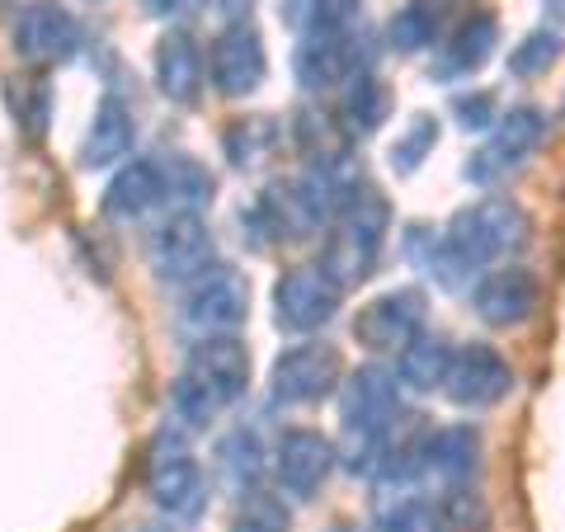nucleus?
<instances>
[{
  "label": "nucleus",
  "instance_id": "30",
  "mask_svg": "<svg viewBox=\"0 0 565 532\" xmlns=\"http://www.w3.org/2000/svg\"><path fill=\"white\" fill-rule=\"evenodd\" d=\"M434 147H438V118H434V114H415V118L396 132L392 151H386V166H392L396 174H415V170L434 156Z\"/></svg>",
  "mask_w": 565,
  "mask_h": 532
},
{
  "label": "nucleus",
  "instance_id": "2",
  "mask_svg": "<svg viewBox=\"0 0 565 532\" xmlns=\"http://www.w3.org/2000/svg\"><path fill=\"white\" fill-rule=\"evenodd\" d=\"M340 419H344V434H349L344 467L353 476L377 481L386 443L396 438V424H401V382H396V372H386L377 363H363L359 372H349L344 386H340Z\"/></svg>",
  "mask_w": 565,
  "mask_h": 532
},
{
  "label": "nucleus",
  "instance_id": "3",
  "mask_svg": "<svg viewBox=\"0 0 565 532\" xmlns=\"http://www.w3.org/2000/svg\"><path fill=\"white\" fill-rule=\"evenodd\" d=\"M245 386H250V349H245V340L241 334H207L189 349L170 405L189 429H199L217 411L236 405Z\"/></svg>",
  "mask_w": 565,
  "mask_h": 532
},
{
  "label": "nucleus",
  "instance_id": "13",
  "mask_svg": "<svg viewBox=\"0 0 565 532\" xmlns=\"http://www.w3.org/2000/svg\"><path fill=\"white\" fill-rule=\"evenodd\" d=\"M264 71H269V52H264V39L250 20H232L217 29V39L207 47V81L212 91L226 99H241L259 91Z\"/></svg>",
  "mask_w": 565,
  "mask_h": 532
},
{
  "label": "nucleus",
  "instance_id": "23",
  "mask_svg": "<svg viewBox=\"0 0 565 532\" xmlns=\"http://www.w3.org/2000/svg\"><path fill=\"white\" fill-rule=\"evenodd\" d=\"M424 519H429V532H490L494 513L490 500L471 481L462 486H444L424 504Z\"/></svg>",
  "mask_w": 565,
  "mask_h": 532
},
{
  "label": "nucleus",
  "instance_id": "37",
  "mask_svg": "<svg viewBox=\"0 0 565 532\" xmlns=\"http://www.w3.org/2000/svg\"><path fill=\"white\" fill-rule=\"evenodd\" d=\"M137 6H141V14H151V20H189L207 0H137Z\"/></svg>",
  "mask_w": 565,
  "mask_h": 532
},
{
  "label": "nucleus",
  "instance_id": "14",
  "mask_svg": "<svg viewBox=\"0 0 565 532\" xmlns=\"http://www.w3.org/2000/svg\"><path fill=\"white\" fill-rule=\"evenodd\" d=\"M509 392H514V368H509V359L494 344H462L452 353L444 396L457 411H490Z\"/></svg>",
  "mask_w": 565,
  "mask_h": 532
},
{
  "label": "nucleus",
  "instance_id": "1",
  "mask_svg": "<svg viewBox=\"0 0 565 532\" xmlns=\"http://www.w3.org/2000/svg\"><path fill=\"white\" fill-rule=\"evenodd\" d=\"M527 232H533V222H527V212L514 199H481L457 212L444 232L411 226L405 232V255L444 288H467L486 264L523 251Z\"/></svg>",
  "mask_w": 565,
  "mask_h": 532
},
{
  "label": "nucleus",
  "instance_id": "21",
  "mask_svg": "<svg viewBox=\"0 0 565 532\" xmlns=\"http://www.w3.org/2000/svg\"><path fill=\"white\" fill-rule=\"evenodd\" d=\"M166 203V174H161V161H128L118 166V174L109 180V189H104V217L114 222H137L147 217L151 208Z\"/></svg>",
  "mask_w": 565,
  "mask_h": 532
},
{
  "label": "nucleus",
  "instance_id": "28",
  "mask_svg": "<svg viewBox=\"0 0 565 532\" xmlns=\"http://www.w3.org/2000/svg\"><path fill=\"white\" fill-rule=\"evenodd\" d=\"M6 104L14 114V128H20L29 141L47 137V118H52V85L39 76V71H24V76L6 81Z\"/></svg>",
  "mask_w": 565,
  "mask_h": 532
},
{
  "label": "nucleus",
  "instance_id": "9",
  "mask_svg": "<svg viewBox=\"0 0 565 532\" xmlns=\"http://www.w3.org/2000/svg\"><path fill=\"white\" fill-rule=\"evenodd\" d=\"M245 316H250V283H245V274L226 269V264H212L199 283H189L184 307H180V321L199 340H207V334H236L245 326Z\"/></svg>",
  "mask_w": 565,
  "mask_h": 532
},
{
  "label": "nucleus",
  "instance_id": "32",
  "mask_svg": "<svg viewBox=\"0 0 565 532\" xmlns=\"http://www.w3.org/2000/svg\"><path fill=\"white\" fill-rule=\"evenodd\" d=\"M565 52V33L561 29H533L523 43H514V52H509V71L514 76H546Z\"/></svg>",
  "mask_w": 565,
  "mask_h": 532
},
{
  "label": "nucleus",
  "instance_id": "19",
  "mask_svg": "<svg viewBox=\"0 0 565 532\" xmlns=\"http://www.w3.org/2000/svg\"><path fill=\"white\" fill-rule=\"evenodd\" d=\"M156 85L170 104H199L207 85V57L189 29H170L156 43Z\"/></svg>",
  "mask_w": 565,
  "mask_h": 532
},
{
  "label": "nucleus",
  "instance_id": "15",
  "mask_svg": "<svg viewBox=\"0 0 565 532\" xmlns=\"http://www.w3.org/2000/svg\"><path fill=\"white\" fill-rule=\"evenodd\" d=\"M334 462H340V453L321 429H282L274 443V481L292 500H311L330 481Z\"/></svg>",
  "mask_w": 565,
  "mask_h": 532
},
{
  "label": "nucleus",
  "instance_id": "31",
  "mask_svg": "<svg viewBox=\"0 0 565 532\" xmlns=\"http://www.w3.org/2000/svg\"><path fill=\"white\" fill-rule=\"evenodd\" d=\"M222 471L232 476V486L245 490V494H255L259 490V471H264V448H259V438L250 429H236L232 438H222Z\"/></svg>",
  "mask_w": 565,
  "mask_h": 532
},
{
  "label": "nucleus",
  "instance_id": "17",
  "mask_svg": "<svg viewBox=\"0 0 565 532\" xmlns=\"http://www.w3.org/2000/svg\"><path fill=\"white\" fill-rule=\"evenodd\" d=\"M363 71V47L349 33H326V39H302L292 52V76L302 91L326 95V91H344V85Z\"/></svg>",
  "mask_w": 565,
  "mask_h": 532
},
{
  "label": "nucleus",
  "instance_id": "29",
  "mask_svg": "<svg viewBox=\"0 0 565 532\" xmlns=\"http://www.w3.org/2000/svg\"><path fill=\"white\" fill-rule=\"evenodd\" d=\"M161 174H166V203H184L180 212H199V203H212V174L193 161V156L174 151L170 161H161Z\"/></svg>",
  "mask_w": 565,
  "mask_h": 532
},
{
  "label": "nucleus",
  "instance_id": "22",
  "mask_svg": "<svg viewBox=\"0 0 565 532\" xmlns=\"http://www.w3.org/2000/svg\"><path fill=\"white\" fill-rule=\"evenodd\" d=\"M452 353L457 349L444 340V334H434V330L415 334V340L396 353V382L411 386V392H444Z\"/></svg>",
  "mask_w": 565,
  "mask_h": 532
},
{
  "label": "nucleus",
  "instance_id": "4",
  "mask_svg": "<svg viewBox=\"0 0 565 532\" xmlns=\"http://www.w3.org/2000/svg\"><path fill=\"white\" fill-rule=\"evenodd\" d=\"M386 232H392V208L377 189H359L344 203V212L330 222L326 251H321V269L340 283V288H353L373 274V264L386 245Z\"/></svg>",
  "mask_w": 565,
  "mask_h": 532
},
{
  "label": "nucleus",
  "instance_id": "18",
  "mask_svg": "<svg viewBox=\"0 0 565 532\" xmlns=\"http://www.w3.org/2000/svg\"><path fill=\"white\" fill-rule=\"evenodd\" d=\"M494 43H500V20L494 14H471V20H462L444 43H438L434 62H429V76L434 81H467L476 76L490 57H494Z\"/></svg>",
  "mask_w": 565,
  "mask_h": 532
},
{
  "label": "nucleus",
  "instance_id": "8",
  "mask_svg": "<svg viewBox=\"0 0 565 532\" xmlns=\"http://www.w3.org/2000/svg\"><path fill=\"white\" fill-rule=\"evenodd\" d=\"M344 288L334 283L321 264H292L274 283V326L288 334H311L334 321Z\"/></svg>",
  "mask_w": 565,
  "mask_h": 532
},
{
  "label": "nucleus",
  "instance_id": "12",
  "mask_svg": "<svg viewBox=\"0 0 565 532\" xmlns=\"http://www.w3.org/2000/svg\"><path fill=\"white\" fill-rule=\"evenodd\" d=\"M424 321H429V307H424L419 288H386L359 307L353 340L373 353H401L415 334H424Z\"/></svg>",
  "mask_w": 565,
  "mask_h": 532
},
{
  "label": "nucleus",
  "instance_id": "16",
  "mask_svg": "<svg viewBox=\"0 0 565 532\" xmlns=\"http://www.w3.org/2000/svg\"><path fill=\"white\" fill-rule=\"evenodd\" d=\"M537 301H542V283L533 269H523V264L490 269L476 278V288H471V311L481 316L490 330H519L523 321H533Z\"/></svg>",
  "mask_w": 565,
  "mask_h": 532
},
{
  "label": "nucleus",
  "instance_id": "10",
  "mask_svg": "<svg viewBox=\"0 0 565 532\" xmlns=\"http://www.w3.org/2000/svg\"><path fill=\"white\" fill-rule=\"evenodd\" d=\"M10 47L29 66H62L81 52V24L57 0H29L10 24Z\"/></svg>",
  "mask_w": 565,
  "mask_h": 532
},
{
  "label": "nucleus",
  "instance_id": "34",
  "mask_svg": "<svg viewBox=\"0 0 565 532\" xmlns=\"http://www.w3.org/2000/svg\"><path fill=\"white\" fill-rule=\"evenodd\" d=\"M292 519H288V509H282V500H274V494H245V504L236 509V519H232V532H288Z\"/></svg>",
  "mask_w": 565,
  "mask_h": 532
},
{
  "label": "nucleus",
  "instance_id": "6",
  "mask_svg": "<svg viewBox=\"0 0 565 532\" xmlns=\"http://www.w3.org/2000/svg\"><path fill=\"white\" fill-rule=\"evenodd\" d=\"M542 141H546V114L533 109V104H519V109L500 114L490 141L462 166V174L476 189H494V184H504L514 170H523L527 156H533Z\"/></svg>",
  "mask_w": 565,
  "mask_h": 532
},
{
  "label": "nucleus",
  "instance_id": "33",
  "mask_svg": "<svg viewBox=\"0 0 565 532\" xmlns=\"http://www.w3.org/2000/svg\"><path fill=\"white\" fill-rule=\"evenodd\" d=\"M274 137H278V128L269 118H241V123H232V128H226V156H232V166H250V161H259L264 151L274 147Z\"/></svg>",
  "mask_w": 565,
  "mask_h": 532
},
{
  "label": "nucleus",
  "instance_id": "24",
  "mask_svg": "<svg viewBox=\"0 0 565 532\" xmlns=\"http://www.w3.org/2000/svg\"><path fill=\"white\" fill-rule=\"evenodd\" d=\"M429 471L444 476L448 486H462L481 471V434L471 424H448L429 434Z\"/></svg>",
  "mask_w": 565,
  "mask_h": 532
},
{
  "label": "nucleus",
  "instance_id": "36",
  "mask_svg": "<svg viewBox=\"0 0 565 532\" xmlns=\"http://www.w3.org/2000/svg\"><path fill=\"white\" fill-rule=\"evenodd\" d=\"M373 532H429V519H424V504H415L411 494H396L392 504H386L382 513H377V523H373Z\"/></svg>",
  "mask_w": 565,
  "mask_h": 532
},
{
  "label": "nucleus",
  "instance_id": "25",
  "mask_svg": "<svg viewBox=\"0 0 565 532\" xmlns=\"http://www.w3.org/2000/svg\"><path fill=\"white\" fill-rule=\"evenodd\" d=\"M444 24H448V0H411L386 20V43L396 52H424L444 43Z\"/></svg>",
  "mask_w": 565,
  "mask_h": 532
},
{
  "label": "nucleus",
  "instance_id": "26",
  "mask_svg": "<svg viewBox=\"0 0 565 532\" xmlns=\"http://www.w3.org/2000/svg\"><path fill=\"white\" fill-rule=\"evenodd\" d=\"M386 109H392V95H386V85L373 76V71H359L344 95H340V132L344 137H367L382 128Z\"/></svg>",
  "mask_w": 565,
  "mask_h": 532
},
{
  "label": "nucleus",
  "instance_id": "27",
  "mask_svg": "<svg viewBox=\"0 0 565 532\" xmlns=\"http://www.w3.org/2000/svg\"><path fill=\"white\" fill-rule=\"evenodd\" d=\"M363 0H282V24L297 39H326V33H349L359 20Z\"/></svg>",
  "mask_w": 565,
  "mask_h": 532
},
{
  "label": "nucleus",
  "instance_id": "11",
  "mask_svg": "<svg viewBox=\"0 0 565 532\" xmlns=\"http://www.w3.org/2000/svg\"><path fill=\"white\" fill-rule=\"evenodd\" d=\"M217 264V241L199 212H170L151 236V269L161 283H199Z\"/></svg>",
  "mask_w": 565,
  "mask_h": 532
},
{
  "label": "nucleus",
  "instance_id": "38",
  "mask_svg": "<svg viewBox=\"0 0 565 532\" xmlns=\"http://www.w3.org/2000/svg\"><path fill=\"white\" fill-rule=\"evenodd\" d=\"M330 532H353V528H349V523H334V528H330Z\"/></svg>",
  "mask_w": 565,
  "mask_h": 532
},
{
  "label": "nucleus",
  "instance_id": "20",
  "mask_svg": "<svg viewBox=\"0 0 565 532\" xmlns=\"http://www.w3.org/2000/svg\"><path fill=\"white\" fill-rule=\"evenodd\" d=\"M137 147V123H132V109L122 95H104L90 114V128H85V141H81V166L85 170H104V166H118L128 161Z\"/></svg>",
  "mask_w": 565,
  "mask_h": 532
},
{
  "label": "nucleus",
  "instance_id": "35",
  "mask_svg": "<svg viewBox=\"0 0 565 532\" xmlns=\"http://www.w3.org/2000/svg\"><path fill=\"white\" fill-rule=\"evenodd\" d=\"M452 114H457V123H462L467 132H486V128L500 123V99H494L490 91H471V95L452 99Z\"/></svg>",
  "mask_w": 565,
  "mask_h": 532
},
{
  "label": "nucleus",
  "instance_id": "5",
  "mask_svg": "<svg viewBox=\"0 0 565 532\" xmlns=\"http://www.w3.org/2000/svg\"><path fill=\"white\" fill-rule=\"evenodd\" d=\"M147 494L151 504L166 513L170 523H199V513L207 509V481H203V467L193 462V453L184 448L180 434H161L151 443V457H147Z\"/></svg>",
  "mask_w": 565,
  "mask_h": 532
},
{
  "label": "nucleus",
  "instance_id": "7",
  "mask_svg": "<svg viewBox=\"0 0 565 532\" xmlns=\"http://www.w3.org/2000/svg\"><path fill=\"white\" fill-rule=\"evenodd\" d=\"M344 382L340 349L326 340H307L282 349L269 368V401L274 405H316Z\"/></svg>",
  "mask_w": 565,
  "mask_h": 532
}]
</instances>
